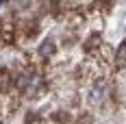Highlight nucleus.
I'll list each match as a JSON object with an SVG mask.
<instances>
[{
    "label": "nucleus",
    "instance_id": "39448f33",
    "mask_svg": "<svg viewBox=\"0 0 126 124\" xmlns=\"http://www.w3.org/2000/svg\"><path fill=\"white\" fill-rule=\"evenodd\" d=\"M98 39H100V35H91L89 44H85V48H94V46H98Z\"/></svg>",
    "mask_w": 126,
    "mask_h": 124
},
{
    "label": "nucleus",
    "instance_id": "20e7f679",
    "mask_svg": "<svg viewBox=\"0 0 126 124\" xmlns=\"http://www.w3.org/2000/svg\"><path fill=\"white\" fill-rule=\"evenodd\" d=\"M52 120H54V122H67V120H70V115H67V113H54V115H52Z\"/></svg>",
    "mask_w": 126,
    "mask_h": 124
},
{
    "label": "nucleus",
    "instance_id": "f03ea898",
    "mask_svg": "<svg viewBox=\"0 0 126 124\" xmlns=\"http://www.w3.org/2000/svg\"><path fill=\"white\" fill-rule=\"evenodd\" d=\"M102 94H104V83H96V85H94V89H91V91H89V100H91V102H98V100L102 98Z\"/></svg>",
    "mask_w": 126,
    "mask_h": 124
},
{
    "label": "nucleus",
    "instance_id": "f257e3e1",
    "mask_svg": "<svg viewBox=\"0 0 126 124\" xmlns=\"http://www.w3.org/2000/svg\"><path fill=\"white\" fill-rule=\"evenodd\" d=\"M115 63H117V68H124L126 65V39L120 44V48L115 52Z\"/></svg>",
    "mask_w": 126,
    "mask_h": 124
},
{
    "label": "nucleus",
    "instance_id": "7ed1b4c3",
    "mask_svg": "<svg viewBox=\"0 0 126 124\" xmlns=\"http://www.w3.org/2000/svg\"><path fill=\"white\" fill-rule=\"evenodd\" d=\"M54 44H52V41H44V44H41V46H39V57H44V59H46V57H52V54H54Z\"/></svg>",
    "mask_w": 126,
    "mask_h": 124
}]
</instances>
